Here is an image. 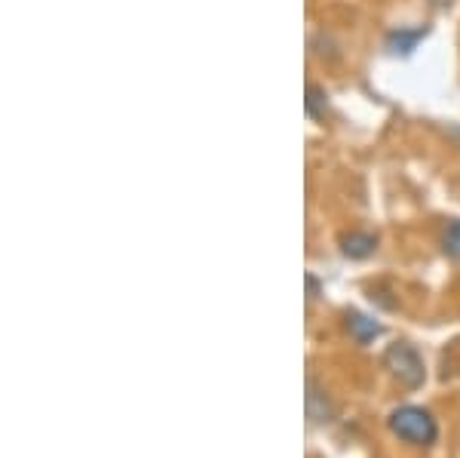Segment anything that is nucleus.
Listing matches in <instances>:
<instances>
[{"label": "nucleus", "instance_id": "1", "mask_svg": "<svg viewBox=\"0 0 460 458\" xmlns=\"http://www.w3.org/2000/svg\"><path fill=\"white\" fill-rule=\"evenodd\" d=\"M390 431L399 440L414 443V446H429V443H436V437H439L436 418L427 409H420V406H399V409H393Z\"/></svg>", "mask_w": 460, "mask_h": 458}, {"label": "nucleus", "instance_id": "2", "mask_svg": "<svg viewBox=\"0 0 460 458\" xmlns=\"http://www.w3.org/2000/svg\"><path fill=\"white\" fill-rule=\"evenodd\" d=\"M384 366L393 373V379H399L405 388H420L427 379V369L420 354L411 348V345H390L387 354H384Z\"/></svg>", "mask_w": 460, "mask_h": 458}, {"label": "nucleus", "instance_id": "3", "mask_svg": "<svg viewBox=\"0 0 460 458\" xmlns=\"http://www.w3.org/2000/svg\"><path fill=\"white\" fill-rule=\"evenodd\" d=\"M347 329L359 345H368L372 338L381 336V323H375L372 317H362V314H350L347 317Z\"/></svg>", "mask_w": 460, "mask_h": 458}, {"label": "nucleus", "instance_id": "4", "mask_svg": "<svg viewBox=\"0 0 460 458\" xmlns=\"http://www.w3.org/2000/svg\"><path fill=\"white\" fill-rule=\"evenodd\" d=\"M341 247H344V256H350V258H366V256H372V253H375L377 240L372 238V234L353 231V234H347V238L341 240Z\"/></svg>", "mask_w": 460, "mask_h": 458}, {"label": "nucleus", "instance_id": "5", "mask_svg": "<svg viewBox=\"0 0 460 458\" xmlns=\"http://www.w3.org/2000/svg\"><path fill=\"white\" fill-rule=\"evenodd\" d=\"M442 247L451 258H460V221L448 225V231H445V238H442Z\"/></svg>", "mask_w": 460, "mask_h": 458}]
</instances>
